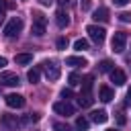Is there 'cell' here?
<instances>
[{"label": "cell", "mask_w": 131, "mask_h": 131, "mask_svg": "<svg viewBox=\"0 0 131 131\" xmlns=\"http://www.w3.org/2000/svg\"><path fill=\"white\" fill-rule=\"evenodd\" d=\"M53 111H55L57 115H63V117H72V115H74V106H72L68 100L55 102V104H53Z\"/></svg>", "instance_id": "8"}, {"label": "cell", "mask_w": 131, "mask_h": 131, "mask_svg": "<svg viewBox=\"0 0 131 131\" xmlns=\"http://www.w3.org/2000/svg\"><path fill=\"white\" fill-rule=\"evenodd\" d=\"M92 102H94V98H92V94H90V92H82V94L78 96V104H80L82 108L92 106Z\"/></svg>", "instance_id": "15"}, {"label": "cell", "mask_w": 131, "mask_h": 131, "mask_svg": "<svg viewBox=\"0 0 131 131\" xmlns=\"http://www.w3.org/2000/svg\"><path fill=\"white\" fill-rule=\"evenodd\" d=\"M125 121H127V119H125L123 111H119V113H117V123H119V125H125Z\"/></svg>", "instance_id": "29"}, {"label": "cell", "mask_w": 131, "mask_h": 131, "mask_svg": "<svg viewBox=\"0 0 131 131\" xmlns=\"http://www.w3.org/2000/svg\"><path fill=\"white\" fill-rule=\"evenodd\" d=\"M108 131H115V129H108Z\"/></svg>", "instance_id": "37"}, {"label": "cell", "mask_w": 131, "mask_h": 131, "mask_svg": "<svg viewBox=\"0 0 131 131\" xmlns=\"http://www.w3.org/2000/svg\"><path fill=\"white\" fill-rule=\"evenodd\" d=\"M57 2H59V4H68L70 0H57Z\"/></svg>", "instance_id": "35"}, {"label": "cell", "mask_w": 131, "mask_h": 131, "mask_svg": "<svg viewBox=\"0 0 131 131\" xmlns=\"http://www.w3.org/2000/svg\"><path fill=\"white\" fill-rule=\"evenodd\" d=\"M111 80L115 82V86H123V84L127 82V76H125L123 70H117V68H115V70L111 72Z\"/></svg>", "instance_id": "11"}, {"label": "cell", "mask_w": 131, "mask_h": 131, "mask_svg": "<svg viewBox=\"0 0 131 131\" xmlns=\"http://www.w3.org/2000/svg\"><path fill=\"white\" fill-rule=\"evenodd\" d=\"M127 98H129V100H131V88H129V90H127Z\"/></svg>", "instance_id": "36"}, {"label": "cell", "mask_w": 131, "mask_h": 131, "mask_svg": "<svg viewBox=\"0 0 131 131\" xmlns=\"http://www.w3.org/2000/svg\"><path fill=\"white\" fill-rule=\"evenodd\" d=\"M39 2H41L43 6H49V4H51V0H39Z\"/></svg>", "instance_id": "34"}, {"label": "cell", "mask_w": 131, "mask_h": 131, "mask_svg": "<svg viewBox=\"0 0 131 131\" xmlns=\"http://www.w3.org/2000/svg\"><path fill=\"white\" fill-rule=\"evenodd\" d=\"M43 66H45V76H47V80H49V82H55V80L59 78V66H57V61L47 59Z\"/></svg>", "instance_id": "5"}, {"label": "cell", "mask_w": 131, "mask_h": 131, "mask_svg": "<svg viewBox=\"0 0 131 131\" xmlns=\"http://www.w3.org/2000/svg\"><path fill=\"white\" fill-rule=\"evenodd\" d=\"M55 23H57V27H59V29H66V27L70 25V16H68V12L59 8V10L55 12Z\"/></svg>", "instance_id": "10"}, {"label": "cell", "mask_w": 131, "mask_h": 131, "mask_svg": "<svg viewBox=\"0 0 131 131\" xmlns=\"http://www.w3.org/2000/svg\"><path fill=\"white\" fill-rule=\"evenodd\" d=\"M92 18H94L96 23H98V20H100V23H106V20H108V8H104V6L96 8V10L92 12Z\"/></svg>", "instance_id": "14"}, {"label": "cell", "mask_w": 131, "mask_h": 131, "mask_svg": "<svg viewBox=\"0 0 131 131\" xmlns=\"http://www.w3.org/2000/svg\"><path fill=\"white\" fill-rule=\"evenodd\" d=\"M119 20L121 23H131V12H121L119 14Z\"/></svg>", "instance_id": "27"}, {"label": "cell", "mask_w": 131, "mask_h": 131, "mask_svg": "<svg viewBox=\"0 0 131 131\" xmlns=\"http://www.w3.org/2000/svg\"><path fill=\"white\" fill-rule=\"evenodd\" d=\"M55 45H57V49H66V47H68V39H66V37H59V39L55 41Z\"/></svg>", "instance_id": "25"}, {"label": "cell", "mask_w": 131, "mask_h": 131, "mask_svg": "<svg viewBox=\"0 0 131 131\" xmlns=\"http://www.w3.org/2000/svg\"><path fill=\"white\" fill-rule=\"evenodd\" d=\"M53 131H72V127L66 123H53Z\"/></svg>", "instance_id": "24"}, {"label": "cell", "mask_w": 131, "mask_h": 131, "mask_svg": "<svg viewBox=\"0 0 131 131\" xmlns=\"http://www.w3.org/2000/svg\"><path fill=\"white\" fill-rule=\"evenodd\" d=\"M45 27H47V18L43 12H35L33 14V25H31V33L35 37H43L45 35Z\"/></svg>", "instance_id": "1"}, {"label": "cell", "mask_w": 131, "mask_h": 131, "mask_svg": "<svg viewBox=\"0 0 131 131\" xmlns=\"http://www.w3.org/2000/svg\"><path fill=\"white\" fill-rule=\"evenodd\" d=\"M66 66H72V68H84V66H88V61L84 59V57H80V55H70V57H66Z\"/></svg>", "instance_id": "13"}, {"label": "cell", "mask_w": 131, "mask_h": 131, "mask_svg": "<svg viewBox=\"0 0 131 131\" xmlns=\"http://www.w3.org/2000/svg\"><path fill=\"white\" fill-rule=\"evenodd\" d=\"M6 8H8V2H4V0H0V23L4 20V12H6Z\"/></svg>", "instance_id": "26"}, {"label": "cell", "mask_w": 131, "mask_h": 131, "mask_svg": "<svg viewBox=\"0 0 131 131\" xmlns=\"http://www.w3.org/2000/svg\"><path fill=\"white\" fill-rule=\"evenodd\" d=\"M6 104L10 108H23L25 106V96H20V94H8L6 96Z\"/></svg>", "instance_id": "9"}, {"label": "cell", "mask_w": 131, "mask_h": 131, "mask_svg": "<svg viewBox=\"0 0 131 131\" xmlns=\"http://www.w3.org/2000/svg\"><path fill=\"white\" fill-rule=\"evenodd\" d=\"M125 45H127V35L125 33H115L113 35V41H111V47L115 53H123L125 51Z\"/></svg>", "instance_id": "4"}, {"label": "cell", "mask_w": 131, "mask_h": 131, "mask_svg": "<svg viewBox=\"0 0 131 131\" xmlns=\"http://www.w3.org/2000/svg\"><path fill=\"white\" fill-rule=\"evenodd\" d=\"M82 8L88 10V8H90V0H84V2H82Z\"/></svg>", "instance_id": "32"}, {"label": "cell", "mask_w": 131, "mask_h": 131, "mask_svg": "<svg viewBox=\"0 0 131 131\" xmlns=\"http://www.w3.org/2000/svg\"><path fill=\"white\" fill-rule=\"evenodd\" d=\"M39 78H41V70H39V68H33V70H29V74H27V80H29L31 84H37V82H39Z\"/></svg>", "instance_id": "17"}, {"label": "cell", "mask_w": 131, "mask_h": 131, "mask_svg": "<svg viewBox=\"0 0 131 131\" xmlns=\"http://www.w3.org/2000/svg\"><path fill=\"white\" fill-rule=\"evenodd\" d=\"M98 98H100L102 102H111V100L115 98L113 88H108V86H100V88H98Z\"/></svg>", "instance_id": "12"}, {"label": "cell", "mask_w": 131, "mask_h": 131, "mask_svg": "<svg viewBox=\"0 0 131 131\" xmlns=\"http://www.w3.org/2000/svg\"><path fill=\"white\" fill-rule=\"evenodd\" d=\"M90 119H92L94 123L102 125V123H106V121H108V115H106V111H94V113L90 115Z\"/></svg>", "instance_id": "16"}, {"label": "cell", "mask_w": 131, "mask_h": 131, "mask_svg": "<svg viewBox=\"0 0 131 131\" xmlns=\"http://www.w3.org/2000/svg\"><path fill=\"white\" fill-rule=\"evenodd\" d=\"M2 66H6V57H2V55H0V68H2Z\"/></svg>", "instance_id": "33"}, {"label": "cell", "mask_w": 131, "mask_h": 131, "mask_svg": "<svg viewBox=\"0 0 131 131\" xmlns=\"http://www.w3.org/2000/svg\"><path fill=\"white\" fill-rule=\"evenodd\" d=\"M86 33H88V37H90L96 45H100V43L104 41V37H106V31H104L102 27H98V25H88V27H86Z\"/></svg>", "instance_id": "3"}, {"label": "cell", "mask_w": 131, "mask_h": 131, "mask_svg": "<svg viewBox=\"0 0 131 131\" xmlns=\"http://www.w3.org/2000/svg\"><path fill=\"white\" fill-rule=\"evenodd\" d=\"M72 94H74V92H72L70 88H63V90H61V98H63V100H68V98H72Z\"/></svg>", "instance_id": "28"}, {"label": "cell", "mask_w": 131, "mask_h": 131, "mask_svg": "<svg viewBox=\"0 0 131 131\" xmlns=\"http://www.w3.org/2000/svg\"><path fill=\"white\" fill-rule=\"evenodd\" d=\"M88 119L86 117H78L76 119V129H80V131H88Z\"/></svg>", "instance_id": "20"}, {"label": "cell", "mask_w": 131, "mask_h": 131, "mask_svg": "<svg viewBox=\"0 0 131 131\" xmlns=\"http://www.w3.org/2000/svg\"><path fill=\"white\" fill-rule=\"evenodd\" d=\"M20 31H23V18H20V16H14V18H10V20H8V25L4 27V35H6L8 39L16 37Z\"/></svg>", "instance_id": "2"}, {"label": "cell", "mask_w": 131, "mask_h": 131, "mask_svg": "<svg viewBox=\"0 0 131 131\" xmlns=\"http://www.w3.org/2000/svg\"><path fill=\"white\" fill-rule=\"evenodd\" d=\"M0 123L8 129V131H16L20 127V121L16 119V115H2L0 117Z\"/></svg>", "instance_id": "6"}, {"label": "cell", "mask_w": 131, "mask_h": 131, "mask_svg": "<svg viewBox=\"0 0 131 131\" xmlns=\"http://www.w3.org/2000/svg\"><path fill=\"white\" fill-rule=\"evenodd\" d=\"M68 82H70V86H76V84H80V82H82V78H80V74L72 72V74L68 76Z\"/></svg>", "instance_id": "23"}, {"label": "cell", "mask_w": 131, "mask_h": 131, "mask_svg": "<svg viewBox=\"0 0 131 131\" xmlns=\"http://www.w3.org/2000/svg\"><path fill=\"white\" fill-rule=\"evenodd\" d=\"M98 70H100V72H113V70H115V66H113V61H111V59H102V61L98 63Z\"/></svg>", "instance_id": "19"}, {"label": "cell", "mask_w": 131, "mask_h": 131, "mask_svg": "<svg viewBox=\"0 0 131 131\" xmlns=\"http://www.w3.org/2000/svg\"><path fill=\"white\" fill-rule=\"evenodd\" d=\"M14 61H16V63H20V66H27V63H31V61H33V55H31V53H18V55L14 57Z\"/></svg>", "instance_id": "18"}, {"label": "cell", "mask_w": 131, "mask_h": 131, "mask_svg": "<svg viewBox=\"0 0 131 131\" xmlns=\"http://www.w3.org/2000/svg\"><path fill=\"white\" fill-rule=\"evenodd\" d=\"M0 82L4 86H18L20 84V78L14 74V72H2L0 74Z\"/></svg>", "instance_id": "7"}, {"label": "cell", "mask_w": 131, "mask_h": 131, "mask_svg": "<svg viewBox=\"0 0 131 131\" xmlns=\"http://www.w3.org/2000/svg\"><path fill=\"white\" fill-rule=\"evenodd\" d=\"M74 49H78V51L88 49V41H86V39H76V41H74Z\"/></svg>", "instance_id": "22"}, {"label": "cell", "mask_w": 131, "mask_h": 131, "mask_svg": "<svg viewBox=\"0 0 131 131\" xmlns=\"http://www.w3.org/2000/svg\"><path fill=\"white\" fill-rule=\"evenodd\" d=\"M27 121H39V113H31V115L27 117Z\"/></svg>", "instance_id": "31"}, {"label": "cell", "mask_w": 131, "mask_h": 131, "mask_svg": "<svg viewBox=\"0 0 131 131\" xmlns=\"http://www.w3.org/2000/svg\"><path fill=\"white\" fill-rule=\"evenodd\" d=\"M129 2H131V0H113V4H115V6H127Z\"/></svg>", "instance_id": "30"}, {"label": "cell", "mask_w": 131, "mask_h": 131, "mask_svg": "<svg viewBox=\"0 0 131 131\" xmlns=\"http://www.w3.org/2000/svg\"><path fill=\"white\" fill-rule=\"evenodd\" d=\"M92 82H94V78L92 76H86L82 80V92H90L92 90Z\"/></svg>", "instance_id": "21"}]
</instances>
